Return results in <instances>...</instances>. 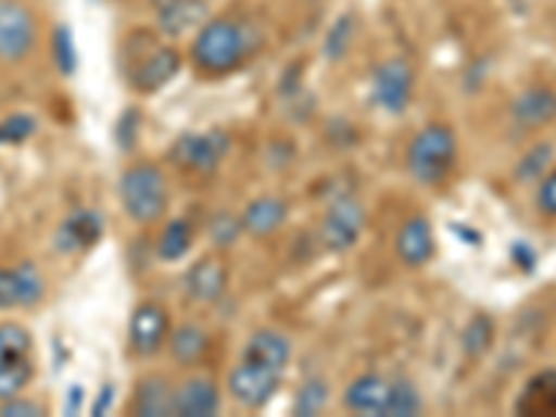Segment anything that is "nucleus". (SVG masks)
Returning <instances> with one entry per match:
<instances>
[{"label": "nucleus", "mask_w": 556, "mask_h": 417, "mask_svg": "<svg viewBox=\"0 0 556 417\" xmlns=\"http://www.w3.org/2000/svg\"><path fill=\"white\" fill-rule=\"evenodd\" d=\"M251 53V34L235 20H208L192 42V62L208 76L231 73Z\"/></svg>", "instance_id": "nucleus-1"}, {"label": "nucleus", "mask_w": 556, "mask_h": 417, "mask_svg": "<svg viewBox=\"0 0 556 417\" xmlns=\"http://www.w3.org/2000/svg\"><path fill=\"white\" fill-rule=\"evenodd\" d=\"M409 173L420 184H440L456 162V137L448 126H426L412 139Z\"/></svg>", "instance_id": "nucleus-2"}, {"label": "nucleus", "mask_w": 556, "mask_h": 417, "mask_svg": "<svg viewBox=\"0 0 556 417\" xmlns=\"http://www.w3.org/2000/svg\"><path fill=\"white\" fill-rule=\"evenodd\" d=\"M121 201L128 217L137 223H153L167 206L165 176L153 165H137L126 170L121 181Z\"/></svg>", "instance_id": "nucleus-3"}, {"label": "nucleus", "mask_w": 556, "mask_h": 417, "mask_svg": "<svg viewBox=\"0 0 556 417\" xmlns=\"http://www.w3.org/2000/svg\"><path fill=\"white\" fill-rule=\"evenodd\" d=\"M37 42L31 9L20 0H0V62H23Z\"/></svg>", "instance_id": "nucleus-4"}, {"label": "nucleus", "mask_w": 556, "mask_h": 417, "mask_svg": "<svg viewBox=\"0 0 556 417\" xmlns=\"http://www.w3.org/2000/svg\"><path fill=\"white\" fill-rule=\"evenodd\" d=\"M278 381H281V370L278 367L242 359V365H237L231 370V376H228V390L248 409H262L276 395Z\"/></svg>", "instance_id": "nucleus-5"}, {"label": "nucleus", "mask_w": 556, "mask_h": 417, "mask_svg": "<svg viewBox=\"0 0 556 417\" xmlns=\"http://www.w3.org/2000/svg\"><path fill=\"white\" fill-rule=\"evenodd\" d=\"M228 137L223 131H208V134H187L173 146V162L187 170L208 173L220 165V159L228 153Z\"/></svg>", "instance_id": "nucleus-6"}, {"label": "nucleus", "mask_w": 556, "mask_h": 417, "mask_svg": "<svg viewBox=\"0 0 556 417\" xmlns=\"http://www.w3.org/2000/svg\"><path fill=\"white\" fill-rule=\"evenodd\" d=\"M365 226V208L354 198H340L334 206L329 208V215L323 220V242L331 251H348L362 235Z\"/></svg>", "instance_id": "nucleus-7"}, {"label": "nucleus", "mask_w": 556, "mask_h": 417, "mask_svg": "<svg viewBox=\"0 0 556 417\" xmlns=\"http://www.w3.org/2000/svg\"><path fill=\"white\" fill-rule=\"evenodd\" d=\"M412 96V70L404 59H390L374 76V98L384 112H404Z\"/></svg>", "instance_id": "nucleus-8"}, {"label": "nucleus", "mask_w": 556, "mask_h": 417, "mask_svg": "<svg viewBox=\"0 0 556 417\" xmlns=\"http://www.w3.org/2000/svg\"><path fill=\"white\" fill-rule=\"evenodd\" d=\"M45 295L42 276L34 267H0V309H26Z\"/></svg>", "instance_id": "nucleus-9"}, {"label": "nucleus", "mask_w": 556, "mask_h": 417, "mask_svg": "<svg viewBox=\"0 0 556 417\" xmlns=\"http://www.w3.org/2000/svg\"><path fill=\"white\" fill-rule=\"evenodd\" d=\"M220 409V392L208 379L184 381L173 392V415L178 417H212Z\"/></svg>", "instance_id": "nucleus-10"}, {"label": "nucleus", "mask_w": 556, "mask_h": 417, "mask_svg": "<svg viewBox=\"0 0 556 417\" xmlns=\"http://www.w3.org/2000/svg\"><path fill=\"white\" fill-rule=\"evenodd\" d=\"M513 121L520 128H543L556 121V92L548 87H529L513 101Z\"/></svg>", "instance_id": "nucleus-11"}, {"label": "nucleus", "mask_w": 556, "mask_h": 417, "mask_svg": "<svg viewBox=\"0 0 556 417\" xmlns=\"http://www.w3.org/2000/svg\"><path fill=\"white\" fill-rule=\"evenodd\" d=\"M178 67H181V59L173 48H151V53L131 73V81L139 92H156L176 78Z\"/></svg>", "instance_id": "nucleus-12"}, {"label": "nucleus", "mask_w": 556, "mask_h": 417, "mask_svg": "<svg viewBox=\"0 0 556 417\" xmlns=\"http://www.w3.org/2000/svg\"><path fill=\"white\" fill-rule=\"evenodd\" d=\"M206 17V0H167L165 7H159V31L167 37H184L203 26Z\"/></svg>", "instance_id": "nucleus-13"}, {"label": "nucleus", "mask_w": 556, "mask_h": 417, "mask_svg": "<svg viewBox=\"0 0 556 417\" xmlns=\"http://www.w3.org/2000/svg\"><path fill=\"white\" fill-rule=\"evenodd\" d=\"M228 270L220 260H201L187 273V292L195 298L198 304H212L226 292Z\"/></svg>", "instance_id": "nucleus-14"}, {"label": "nucleus", "mask_w": 556, "mask_h": 417, "mask_svg": "<svg viewBox=\"0 0 556 417\" xmlns=\"http://www.w3.org/2000/svg\"><path fill=\"white\" fill-rule=\"evenodd\" d=\"M399 256L412 267H420L434 256V231L426 217H412L399 231Z\"/></svg>", "instance_id": "nucleus-15"}, {"label": "nucleus", "mask_w": 556, "mask_h": 417, "mask_svg": "<svg viewBox=\"0 0 556 417\" xmlns=\"http://www.w3.org/2000/svg\"><path fill=\"white\" fill-rule=\"evenodd\" d=\"M167 334V315L156 304H142L131 317V342L139 354H153Z\"/></svg>", "instance_id": "nucleus-16"}, {"label": "nucleus", "mask_w": 556, "mask_h": 417, "mask_svg": "<svg viewBox=\"0 0 556 417\" xmlns=\"http://www.w3.org/2000/svg\"><path fill=\"white\" fill-rule=\"evenodd\" d=\"M387 399H390V381L381 376H359L354 384L345 390V404L348 409L359 412V415H384Z\"/></svg>", "instance_id": "nucleus-17"}, {"label": "nucleus", "mask_w": 556, "mask_h": 417, "mask_svg": "<svg viewBox=\"0 0 556 417\" xmlns=\"http://www.w3.org/2000/svg\"><path fill=\"white\" fill-rule=\"evenodd\" d=\"M103 235V220L96 212H73L67 220L62 223V228L56 231V248L59 251H81V248L98 242V237Z\"/></svg>", "instance_id": "nucleus-18"}, {"label": "nucleus", "mask_w": 556, "mask_h": 417, "mask_svg": "<svg viewBox=\"0 0 556 417\" xmlns=\"http://www.w3.org/2000/svg\"><path fill=\"white\" fill-rule=\"evenodd\" d=\"M290 354V340L285 334H278V331H256L245 348V359L260 362V365L267 367H278V370H285Z\"/></svg>", "instance_id": "nucleus-19"}, {"label": "nucleus", "mask_w": 556, "mask_h": 417, "mask_svg": "<svg viewBox=\"0 0 556 417\" xmlns=\"http://www.w3.org/2000/svg\"><path fill=\"white\" fill-rule=\"evenodd\" d=\"M287 217V206L276 198H260V201H253L251 206L245 208V215H242V228L251 231L256 237H265L270 231H276Z\"/></svg>", "instance_id": "nucleus-20"}, {"label": "nucleus", "mask_w": 556, "mask_h": 417, "mask_svg": "<svg viewBox=\"0 0 556 417\" xmlns=\"http://www.w3.org/2000/svg\"><path fill=\"white\" fill-rule=\"evenodd\" d=\"M134 412L142 417H165L173 415V392L167 381L146 379L137 387V399H134Z\"/></svg>", "instance_id": "nucleus-21"}, {"label": "nucleus", "mask_w": 556, "mask_h": 417, "mask_svg": "<svg viewBox=\"0 0 556 417\" xmlns=\"http://www.w3.org/2000/svg\"><path fill=\"white\" fill-rule=\"evenodd\" d=\"M206 351H208L206 331L192 326V323L181 326L170 340V354L176 356V362H181V365H198V362L206 356Z\"/></svg>", "instance_id": "nucleus-22"}, {"label": "nucleus", "mask_w": 556, "mask_h": 417, "mask_svg": "<svg viewBox=\"0 0 556 417\" xmlns=\"http://www.w3.org/2000/svg\"><path fill=\"white\" fill-rule=\"evenodd\" d=\"M520 409L529 412V415H556V370L540 376L529 384L523 401H520Z\"/></svg>", "instance_id": "nucleus-23"}, {"label": "nucleus", "mask_w": 556, "mask_h": 417, "mask_svg": "<svg viewBox=\"0 0 556 417\" xmlns=\"http://www.w3.org/2000/svg\"><path fill=\"white\" fill-rule=\"evenodd\" d=\"M34 379V362L17 359L9 362V365H0V404L9 399H17L20 392L26 390Z\"/></svg>", "instance_id": "nucleus-24"}, {"label": "nucleus", "mask_w": 556, "mask_h": 417, "mask_svg": "<svg viewBox=\"0 0 556 417\" xmlns=\"http://www.w3.org/2000/svg\"><path fill=\"white\" fill-rule=\"evenodd\" d=\"M31 334H28L23 326H17V323L0 326V365L26 359V356L31 354Z\"/></svg>", "instance_id": "nucleus-25"}, {"label": "nucleus", "mask_w": 556, "mask_h": 417, "mask_svg": "<svg viewBox=\"0 0 556 417\" xmlns=\"http://www.w3.org/2000/svg\"><path fill=\"white\" fill-rule=\"evenodd\" d=\"M420 395H417L415 384L406 379L392 381L390 384V399H387L384 415L387 417H412L420 412Z\"/></svg>", "instance_id": "nucleus-26"}, {"label": "nucleus", "mask_w": 556, "mask_h": 417, "mask_svg": "<svg viewBox=\"0 0 556 417\" xmlns=\"http://www.w3.org/2000/svg\"><path fill=\"white\" fill-rule=\"evenodd\" d=\"M192 245V228L184 220H173L170 226L165 228V235L159 240V260L176 262L181 260L184 253L190 251Z\"/></svg>", "instance_id": "nucleus-27"}, {"label": "nucleus", "mask_w": 556, "mask_h": 417, "mask_svg": "<svg viewBox=\"0 0 556 417\" xmlns=\"http://www.w3.org/2000/svg\"><path fill=\"white\" fill-rule=\"evenodd\" d=\"M493 337H495L493 320L484 315L476 317V320L468 326V331H465V351H468L470 356L486 354V348L493 345Z\"/></svg>", "instance_id": "nucleus-28"}, {"label": "nucleus", "mask_w": 556, "mask_h": 417, "mask_svg": "<svg viewBox=\"0 0 556 417\" xmlns=\"http://www.w3.org/2000/svg\"><path fill=\"white\" fill-rule=\"evenodd\" d=\"M326 401H329V390H326V384L317 379L306 381V384L301 387V392H298L295 415H304V417L317 415V412L326 406Z\"/></svg>", "instance_id": "nucleus-29"}, {"label": "nucleus", "mask_w": 556, "mask_h": 417, "mask_svg": "<svg viewBox=\"0 0 556 417\" xmlns=\"http://www.w3.org/2000/svg\"><path fill=\"white\" fill-rule=\"evenodd\" d=\"M551 159H554V148L551 146H534L529 153L523 156V162L518 165V181L529 184L534 178H540L545 173V167L551 165Z\"/></svg>", "instance_id": "nucleus-30"}, {"label": "nucleus", "mask_w": 556, "mask_h": 417, "mask_svg": "<svg viewBox=\"0 0 556 417\" xmlns=\"http://www.w3.org/2000/svg\"><path fill=\"white\" fill-rule=\"evenodd\" d=\"M34 131H37V121L31 114H12V117L0 123V142L3 146H17V142H26Z\"/></svg>", "instance_id": "nucleus-31"}, {"label": "nucleus", "mask_w": 556, "mask_h": 417, "mask_svg": "<svg viewBox=\"0 0 556 417\" xmlns=\"http://www.w3.org/2000/svg\"><path fill=\"white\" fill-rule=\"evenodd\" d=\"M53 62H56V67L62 70L64 76H70L76 70L78 53L67 28H56L53 31Z\"/></svg>", "instance_id": "nucleus-32"}, {"label": "nucleus", "mask_w": 556, "mask_h": 417, "mask_svg": "<svg viewBox=\"0 0 556 417\" xmlns=\"http://www.w3.org/2000/svg\"><path fill=\"white\" fill-rule=\"evenodd\" d=\"M39 415H42V406L34 404V401L9 399L0 404V417H39Z\"/></svg>", "instance_id": "nucleus-33"}, {"label": "nucleus", "mask_w": 556, "mask_h": 417, "mask_svg": "<svg viewBox=\"0 0 556 417\" xmlns=\"http://www.w3.org/2000/svg\"><path fill=\"white\" fill-rule=\"evenodd\" d=\"M538 206L543 215L556 217V170L540 184V192H538Z\"/></svg>", "instance_id": "nucleus-34"}, {"label": "nucleus", "mask_w": 556, "mask_h": 417, "mask_svg": "<svg viewBox=\"0 0 556 417\" xmlns=\"http://www.w3.org/2000/svg\"><path fill=\"white\" fill-rule=\"evenodd\" d=\"M348 28H351V17L340 20V23H337V26H334V31L329 34V39H326V53H329L331 59H337L342 51H345Z\"/></svg>", "instance_id": "nucleus-35"}, {"label": "nucleus", "mask_w": 556, "mask_h": 417, "mask_svg": "<svg viewBox=\"0 0 556 417\" xmlns=\"http://www.w3.org/2000/svg\"><path fill=\"white\" fill-rule=\"evenodd\" d=\"M237 231H240V226H237L235 220L228 215H217V220L212 223V237H215L220 245H228V242L237 240Z\"/></svg>", "instance_id": "nucleus-36"}, {"label": "nucleus", "mask_w": 556, "mask_h": 417, "mask_svg": "<svg viewBox=\"0 0 556 417\" xmlns=\"http://www.w3.org/2000/svg\"><path fill=\"white\" fill-rule=\"evenodd\" d=\"M153 3H156V7H165L167 0H153Z\"/></svg>", "instance_id": "nucleus-37"}]
</instances>
